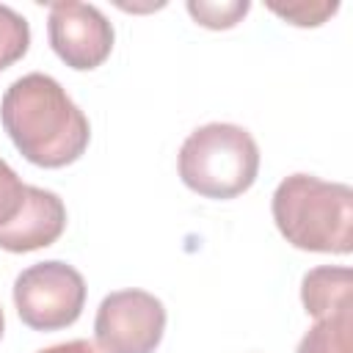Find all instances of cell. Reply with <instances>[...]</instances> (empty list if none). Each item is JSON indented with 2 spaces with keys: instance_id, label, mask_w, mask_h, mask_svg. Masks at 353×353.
Returning <instances> with one entry per match:
<instances>
[{
  "instance_id": "obj_15",
  "label": "cell",
  "mask_w": 353,
  "mask_h": 353,
  "mask_svg": "<svg viewBox=\"0 0 353 353\" xmlns=\"http://www.w3.org/2000/svg\"><path fill=\"white\" fill-rule=\"evenodd\" d=\"M3 328H6V317H3V309H0V336H3Z\"/></svg>"
},
{
  "instance_id": "obj_1",
  "label": "cell",
  "mask_w": 353,
  "mask_h": 353,
  "mask_svg": "<svg viewBox=\"0 0 353 353\" xmlns=\"http://www.w3.org/2000/svg\"><path fill=\"white\" fill-rule=\"evenodd\" d=\"M0 121L19 154L41 168L74 163L91 138L85 113L69 99L55 77L41 72L22 74L6 88Z\"/></svg>"
},
{
  "instance_id": "obj_11",
  "label": "cell",
  "mask_w": 353,
  "mask_h": 353,
  "mask_svg": "<svg viewBox=\"0 0 353 353\" xmlns=\"http://www.w3.org/2000/svg\"><path fill=\"white\" fill-rule=\"evenodd\" d=\"M248 8H251L248 0H223V3H215V0H188V14L199 25L212 28V30L234 28L248 14Z\"/></svg>"
},
{
  "instance_id": "obj_2",
  "label": "cell",
  "mask_w": 353,
  "mask_h": 353,
  "mask_svg": "<svg viewBox=\"0 0 353 353\" xmlns=\"http://www.w3.org/2000/svg\"><path fill=\"white\" fill-rule=\"evenodd\" d=\"M273 221L281 237L317 254L353 251V190L312 174H290L273 193Z\"/></svg>"
},
{
  "instance_id": "obj_3",
  "label": "cell",
  "mask_w": 353,
  "mask_h": 353,
  "mask_svg": "<svg viewBox=\"0 0 353 353\" xmlns=\"http://www.w3.org/2000/svg\"><path fill=\"white\" fill-rule=\"evenodd\" d=\"M259 171V146L245 127L212 121L193 130L179 149L182 182L204 199L245 193Z\"/></svg>"
},
{
  "instance_id": "obj_14",
  "label": "cell",
  "mask_w": 353,
  "mask_h": 353,
  "mask_svg": "<svg viewBox=\"0 0 353 353\" xmlns=\"http://www.w3.org/2000/svg\"><path fill=\"white\" fill-rule=\"evenodd\" d=\"M39 353H99V347L88 339H72V342H61V345H52V347H44Z\"/></svg>"
},
{
  "instance_id": "obj_4",
  "label": "cell",
  "mask_w": 353,
  "mask_h": 353,
  "mask_svg": "<svg viewBox=\"0 0 353 353\" xmlns=\"http://www.w3.org/2000/svg\"><path fill=\"white\" fill-rule=\"evenodd\" d=\"M19 320L33 331H58L72 325L85 306V281L80 270L61 259L25 268L14 281Z\"/></svg>"
},
{
  "instance_id": "obj_12",
  "label": "cell",
  "mask_w": 353,
  "mask_h": 353,
  "mask_svg": "<svg viewBox=\"0 0 353 353\" xmlns=\"http://www.w3.org/2000/svg\"><path fill=\"white\" fill-rule=\"evenodd\" d=\"M268 8L273 11V14H279V17H284L290 25H298V28H314V25H323L328 17H334L336 14V8H339V3H306V0H301V3H268Z\"/></svg>"
},
{
  "instance_id": "obj_13",
  "label": "cell",
  "mask_w": 353,
  "mask_h": 353,
  "mask_svg": "<svg viewBox=\"0 0 353 353\" xmlns=\"http://www.w3.org/2000/svg\"><path fill=\"white\" fill-rule=\"evenodd\" d=\"M22 188L25 185L19 182L17 171L6 160H0V223H6L17 212L19 199H22Z\"/></svg>"
},
{
  "instance_id": "obj_6",
  "label": "cell",
  "mask_w": 353,
  "mask_h": 353,
  "mask_svg": "<svg viewBox=\"0 0 353 353\" xmlns=\"http://www.w3.org/2000/svg\"><path fill=\"white\" fill-rule=\"evenodd\" d=\"M47 33L55 55L77 72L97 69L113 50V25L91 3H50Z\"/></svg>"
},
{
  "instance_id": "obj_8",
  "label": "cell",
  "mask_w": 353,
  "mask_h": 353,
  "mask_svg": "<svg viewBox=\"0 0 353 353\" xmlns=\"http://www.w3.org/2000/svg\"><path fill=\"white\" fill-rule=\"evenodd\" d=\"M303 309L317 320L353 306V273L350 268L323 265L312 268L301 281Z\"/></svg>"
},
{
  "instance_id": "obj_10",
  "label": "cell",
  "mask_w": 353,
  "mask_h": 353,
  "mask_svg": "<svg viewBox=\"0 0 353 353\" xmlns=\"http://www.w3.org/2000/svg\"><path fill=\"white\" fill-rule=\"evenodd\" d=\"M30 47V25L22 14L0 6V72L17 63Z\"/></svg>"
},
{
  "instance_id": "obj_7",
  "label": "cell",
  "mask_w": 353,
  "mask_h": 353,
  "mask_svg": "<svg viewBox=\"0 0 353 353\" xmlns=\"http://www.w3.org/2000/svg\"><path fill=\"white\" fill-rule=\"evenodd\" d=\"M66 229V207L58 193L25 185L17 212L0 223V248L28 254L52 245Z\"/></svg>"
},
{
  "instance_id": "obj_5",
  "label": "cell",
  "mask_w": 353,
  "mask_h": 353,
  "mask_svg": "<svg viewBox=\"0 0 353 353\" xmlns=\"http://www.w3.org/2000/svg\"><path fill=\"white\" fill-rule=\"evenodd\" d=\"M165 331V309L146 290H119L102 298L94 317L99 353H154Z\"/></svg>"
},
{
  "instance_id": "obj_9",
  "label": "cell",
  "mask_w": 353,
  "mask_h": 353,
  "mask_svg": "<svg viewBox=\"0 0 353 353\" xmlns=\"http://www.w3.org/2000/svg\"><path fill=\"white\" fill-rule=\"evenodd\" d=\"M298 353H353V306L317 317L298 342Z\"/></svg>"
}]
</instances>
